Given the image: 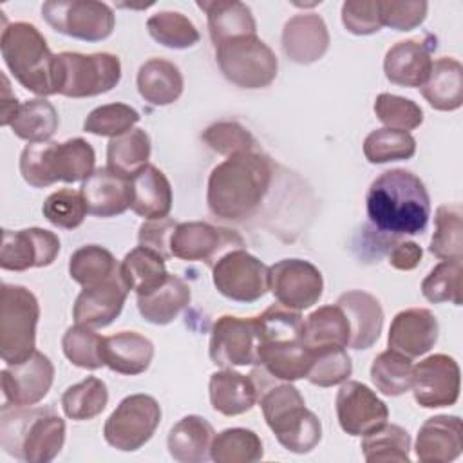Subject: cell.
<instances>
[{
  "mask_svg": "<svg viewBox=\"0 0 463 463\" xmlns=\"http://www.w3.org/2000/svg\"><path fill=\"white\" fill-rule=\"evenodd\" d=\"M2 81H4V87H2V103H0V125L2 127H7L13 123L18 109H20V103L16 99V96L13 94L11 87H9V80L5 74H2Z\"/></svg>",
  "mask_w": 463,
  "mask_h": 463,
  "instance_id": "6125c7cd",
  "label": "cell"
},
{
  "mask_svg": "<svg viewBox=\"0 0 463 463\" xmlns=\"http://www.w3.org/2000/svg\"><path fill=\"white\" fill-rule=\"evenodd\" d=\"M4 402L14 407H31L42 402L54 380V365L40 351L18 364H9L0 373Z\"/></svg>",
  "mask_w": 463,
  "mask_h": 463,
  "instance_id": "ac0fdd59",
  "label": "cell"
},
{
  "mask_svg": "<svg viewBox=\"0 0 463 463\" xmlns=\"http://www.w3.org/2000/svg\"><path fill=\"white\" fill-rule=\"evenodd\" d=\"M0 51L14 80L38 96L60 94L58 54H52L45 38L29 22H13L4 27Z\"/></svg>",
  "mask_w": 463,
  "mask_h": 463,
  "instance_id": "277c9868",
  "label": "cell"
},
{
  "mask_svg": "<svg viewBox=\"0 0 463 463\" xmlns=\"http://www.w3.org/2000/svg\"><path fill=\"white\" fill-rule=\"evenodd\" d=\"M349 320L340 306H322L304 320L302 342L309 351L322 347H349Z\"/></svg>",
  "mask_w": 463,
  "mask_h": 463,
  "instance_id": "d590c367",
  "label": "cell"
},
{
  "mask_svg": "<svg viewBox=\"0 0 463 463\" xmlns=\"http://www.w3.org/2000/svg\"><path fill=\"white\" fill-rule=\"evenodd\" d=\"M121 80V61L110 52H60L58 85L67 98H92L112 90Z\"/></svg>",
  "mask_w": 463,
  "mask_h": 463,
  "instance_id": "9c48e42d",
  "label": "cell"
},
{
  "mask_svg": "<svg viewBox=\"0 0 463 463\" xmlns=\"http://www.w3.org/2000/svg\"><path fill=\"white\" fill-rule=\"evenodd\" d=\"M42 213L52 226L74 230L85 221V215L89 212L81 192H76L72 188H61L52 192L45 199Z\"/></svg>",
  "mask_w": 463,
  "mask_h": 463,
  "instance_id": "db71d44e",
  "label": "cell"
},
{
  "mask_svg": "<svg viewBox=\"0 0 463 463\" xmlns=\"http://www.w3.org/2000/svg\"><path fill=\"white\" fill-rule=\"evenodd\" d=\"M336 306L342 307L349 320L351 349H369L380 338L383 326V309L378 298L367 291L353 289L336 298Z\"/></svg>",
  "mask_w": 463,
  "mask_h": 463,
  "instance_id": "d4e9b609",
  "label": "cell"
},
{
  "mask_svg": "<svg viewBox=\"0 0 463 463\" xmlns=\"http://www.w3.org/2000/svg\"><path fill=\"white\" fill-rule=\"evenodd\" d=\"M242 244V237L233 230L219 228L203 221H192L177 222L170 239V253L181 260H199L212 268L221 255L241 248Z\"/></svg>",
  "mask_w": 463,
  "mask_h": 463,
  "instance_id": "5bb4252c",
  "label": "cell"
},
{
  "mask_svg": "<svg viewBox=\"0 0 463 463\" xmlns=\"http://www.w3.org/2000/svg\"><path fill=\"white\" fill-rule=\"evenodd\" d=\"M374 114L387 128L405 132L423 123V110L416 101L389 92H382L376 96Z\"/></svg>",
  "mask_w": 463,
  "mask_h": 463,
  "instance_id": "11a10c76",
  "label": "cell"
},
{
  "mask_svg": "<svg viewBox=\"0 0 463 463\" xmlns=\"http://www.w3.org/2000/svg\"><path fill=\"white\" fill-rule=\"evenodd\" d=\"M42 16L56 33L83 42H101L116 25L110 5L96 0H49Z\"/></svg>",
  "mask_w": 463,
  "mask_h": 463,
  "instance_id": "8fae6325",
  "label": "cell"
},
{
  "mask_svg": "<svg viewBox=\"0 0 463 463\" xmlns=\"http://www.w3.org/2000/svg\"><path fill=\"white\" fill-rule=\"evenodd\" d=\"M420 90L432 109L458 110L463 105V65L456 58H438Z\"/></svg>",
  "mask_w": 463,
  "mask_h": 463,
  "instance_id": "836d02e7",
  "label": "cell"
},
{
  "mask_svg": "<svg viewBox=\"0 0 463 463\" xmlns=\"http://www.w3.org/2000/svg\"><path fill=\"white\" fill-rule=\"evenodd\" d=\"M438 335L439 324L430 309L409 307L394 315L389 327L387 345L409 358H416L434 347Z\"/></svg>",
  "mask_w": 463,
  "mask_h": 463,
  "instance_id": "44dd1931",
  "label": "cell"
},
{
  "mask_svg": "<svg viewBox=\"0 0 463 463\" xmlns=\"http://www.w3.org/2000/svg\"><path fill=\"white\" fill-rule=\"evenodd\" d=\"M412 367L409 356L387 349L373 360L371 380L382 394L400 396L412 385Z\"/></svg>",
  "mask_w": 463,
  "mask_h": 463,
  "instance_id": "f6af8a7d",
  "label": "cell"
},
{
  "mask_svg": "<svg viewBox=\"0 0 463 463\" xmlns=\"http://www.w3.org/2000/svg\"><path fill=\"white\" fill-rule=\"evenodd\" d=\"M264 420L277 441L289 452L307 454L322 438V423L306 409L304 396L291 382L279 383L259 396Z\"/></svg>",
  "mask_w": 463,
  "mask_h": 463,
  "instance_id": "8992f818",
  "label": "cell"
},
{
  "mask_svg": "<svg viewBox=\"0 0 463 463\" xmlns=\"http://www.w3.org/2000/svg\"><path fill=\"white\" fill-rule=\"evenodd\" d=\"M210 403L224 416H239L259 402V385L253 374H242L232 367L215 371L208 382Z\"/></svg>",
  "mask_w": 463,
  "mask_h": 463,
  "instance_id": "484cf974",
  "label": "cell"
},
{
  "mask_svg": "<svg viewBox=\"0 0 463 463\" xmlns=\"http://www.w3.org/2000/svg\"><path fill=\"white\" fill-rule=\"evenodd\" d=\"M212 279L217 291L235 302H255L269 289V268L242 248L221 255L212 266Z\"/></svg>",
  "mask_w": 463,
  "mask_h": 463,
  "instance_id": "7c38bea8",
  "label": "cell"
},
{
  "mask_svg": "<svg viewBox=\"0 0 463 463\" xmlns=\"http://www.w3.org/2000/svg\"><path fill=\"white\" fill-rule=\"evenodd\" d=\"M58 123L60 118L54 105L43 98H34L20 105L9 127L16 137L29 143H38L49 141L58 130Z\"/></svg>",
  "mask_w": 463,
  "mask_h": 463,
  "instance_id": "f35d334b",
  "label": "cell"
},
{
  "mask_svg": "<svg viewBox=\"0 0 463 463\" xmlns=\"http://www.w3.org/2000/svg\"><path fill=\"white\" fill-rule=\"evenodd\" d=\"M203 141L221 156H235L241 152L255 150V137L248 128L237 121H217L206 127Z\"/></svg>",
  "mask_w": 463,
  "mask_h": 463,
  "instance_id": "9f6ffc18",
  "label": "cell"
},
{
  "mask_svg": "<svg viewBox=\"0 0 463 463\" xmlns=\"http://www.w3.org/2000/svg\"><path fill=\"white\" fill-rule=\"evenodd\" d=\"M313 353L302 340L264 342L257 345V364L275 380L295 382L307 376Z\"/></svg>",
  "mask_w": 463,
  "mask_h": 463,
  "instance_id": "f1b7e54d",
  "label": "cell"
},
{
  "mask_svg": "<svg viewBox=\"0 0 463 463\" xmlns=\"http://www.w3.org/2000/svg\"><path fill=\"white\" fill-rule=\"evenodd\" d=\"M175 226H177V222L170 217L145 221L139 226V233H137L139 246L150 248V250L157 251L159 255H163L165 259H170L172 257L170 239H172V233H174Z\"/></svg>",
  "mask_w": 463,
  "mask_h": 463,
  "instance_id": "91938a15",
  "label": "cell"
},
{
  "mask_svg": "<svg viewBox=\"0 0 463 463\" xmlns=\"http://www.w3.org/2000/svg\"><path fill=\"white\" fill-rule=\"evenodd\" d=\"M360 449L364 452L365 461L380 463V461H411V436L409 432L396 423H383L373 432L365 434Z\"/></svg>",
  "mask_w": 463,
  "mask_h": 463,
  "instance_id": "ab89813d",
  "label": "cell"
},
{
  "mask_svg": "<svg viewBox=\"0 0 463 463\" xmlns=\"http://www.w3.org/2000/svg\"><path fill=\"white\" fill-rule=\"evenodd\" d=\"M432 69L430 49L421 40H402L383 58L385 78L400 87H421Z\"/></svg>",
  "mask_w": 463,
  "mask_h": 463,
  "instance_id": "4316f807",
  "label": "cell"
},
{
  "mask_svg": "<svg viewBox=\"0 0 463 463\" xmlns=\"http://www.w3.org/2000/svg\"><path fill=\"white\" fill-rule=\"evenodd\" d=\"M414 400L425 409L450 407L459 398L461 373L458 362L443 353L430 354L412 367Z\"/></svg>",
  "mask_w": 463,
  "mask_h": 463,
  "instance_id": "9a60e30c",
  "label": "cell"
},
{
  "mask_svg": "<svg viewBox=\"0 0 463 463\" xmlns=\"http://www.w3.org/2000/svg\"><path fill=\"white\" fill-rule=\"evenodd\" d=\"M128 291L130 289L119 269L110 279L96 286L83 288L72 307L74 322L92 329L110 326L119 317Z\"/></svg>",
  "mask_w": 463,
  "mask_h": 463,
  "instance_id": "ffe728a7",
  "label": "cell"
},
{
  "mask_svg": "<svg viewBox=\"0 0 463 463\" xmlns=\"http://www.w3.org/2000/svg\"><path fill=\"white\" fill-rule=\"evenodd\" d=\"M152 358L154 344L136 331H121L103 338V362L114 373L141 374L150 367Z\"/></svg>",
  "mask_w": 463,
  "mask_h": 463,
  "instance_id": "f546056e",
  "label": "cell"
},
{
  "mask_svg": "<svg viewBox=\"0 0 463 463\" xmlns=\"http://www.w3.org/2000/svg\"><path fill=\"white\" fill-rule=\"evenodd\" d=\"M136 83L141 98L156 107L177 101L184 87L179 67L163 58L146 60L137 71Z\"/></svg>",
  "mask_w": 463,
  "mask_h": 463,
  "instance_id": "e575fe53",
  "label": "cell"
},
{
  "mask_svg": "<svg viewBox=\"0 0 463 463\" xmlns=\"http://www.w3.org/2000/svg\"><path fill=\"white\" fill-rule=\"evenodd\" d=\"M269 291L279 304L302 311L315 306L324 291L320 269L304 259H282L269 266Z\"/></svg>",
  "mask_w": 463,
  "mask_h": 463,
  "instance_id": "4fadbf2b",
  "label": "cell"
},
{
  "mask_svg": "<svg viewBox=\"0 0 463 463\" xmlns=\"http://www.w3.org/2000/svg\"><path fill=\"white\" fill-rule=\"evenodd\" d=\"M257 322V340L264 342H282V340H302L304 318L298 311H293L282 304H273L264 313L255 317Z\"/></svg>",
  "mask_w": 463,
  "mask_h": 463,
  "instance_id": "681fc988",
  "label": "cell"
},
{
  "mask_svg": "<svg viewBox=\"0 0 463 463\" xmlns=\"http://www.w3.org/2000/svg\"><path fill=\"white\" fill-rule=\"evenodd\" d=\"M378 9L382 25H387L394 31H412L423 24L429 4L423 0H378Z\"/></svg>",
  "mask_w": 463,
  "mask_h": 463,
  "instance_id": "6f0895ef",
  "label": "cell"
},
{
  "mask_svg": "<svg viewBox=\"0 0 463 463\" xmlns=\"http://www.w3.org/2000/svg\"><path fill=\"white\" fill-rule=\"evenodd\" d=\"M60 253V239L43 228H24L18 232L2 230L0 268L25 271L29 268L51 266Z\"/></svg>",
  "mask_w": 463,
  "mask_h": 463,
  "instance_id": "e0dca14e",
  "label": "cell"
},
{
  "mask_svg": "<svg viewBox=\"0 0 463 463\" xmlns=\"http://www.w3.org/2000/svg\"><path fill=\"white\" fill-rule=\"evenodd\" d=\"M336 418L344 432L349 436H365L383 425L389 418V409L365 383L349 380L344 382L335 400Z\"/></svg>",
  "mask_w": 463,
  "mask_h": 463,
  "instance_id": "d6986e66",
  "label": "cell"
},
{
  "mask_svg": "<svg viewBox=\"0 0 463 463\" xmlns=\"http://www.w3.org/2000/svg\"><path fill=\"white\" fill-rule=\"evenodd\" d=\"M365 210L371 224L392 237L425 232L430 197L423 181L405 168L382 172L369 186Z\"/></svg>",
  "mask_w": 463,
  "mask_h": 463,
  "instance_id": "7a4b0ae2",
  "label": "cell"
},
{
  "mask_svg": "<svg viewBox=\"0 0 463 463\" xmlns=\"http://www.w3.org/2000/svg\"><path fill=\"white\" fill-rule=\"evenodd\" d=\"M119 264L114 255L98 244H87L78 248L69 259V275L74 282L83 288L96 286L114 273H118Z\"/></svg>",
  "mask_w": 463,
  "mask_h": 463,
  "instance_id": "ee69618b",
  "label": "cell"
},
{
  "mask_svg": "<svg viewBox=\"0 0 463 463\" xmlns=\"http://www.w3.org/2000/svg\"><path fill=\"white\" fill-rule=\"evenodd\" d=\"M215 60L222 76L241 89L268 87L279 71L275 52L257 34L233 38L217 45Z\"/></svg>",
  "mask_w": 463,
  "mask_h": 463,
  "instance_id": "ba28073f",
  "label": "cell"
},
{
  "mask_svg": "<svg viewBox=\"0 0 463 463\" xmlns=\"http://www.w3.org/2000/svg\"><path fill=\"white\" fill-rule=\"evenodd\" d=\"M416 154V139L411 132L396 128H376L364 139V156L373 165L405 161Z\"/></svg>",
  "mask_w": 463,
  "mask_h": 463,
  "instance_id": "bcb514c9",
  "label": "cell"
},
{
  "mask_svg": "<svg viewBox=\"0 0 463 463\" xmlns=\"http://www.w3.org/2000/svg\"><path fill=\"white\" fill-rule=\"evenodd\" d=\"M342 24L356 34L367 36L378 33L383 25L380 20L378 0H347L342 4Z\"/></svg>",
  "mask_w": 463,
  "mask_h": 463,
  "instance_id": "680465c9",
  "label": "cell"
},
{
  "mask_svg": "<svg viewBox=\"0 0 463 463\" xmlns=\"http://www.w3.org/2000/svg\"><path fill=\"white\" fill-rule=\"evenodd\" d=\"M103 338L105 336L94 333L92 327L76 324L65 331L61 338V349L72 365L94 371L105 365Z\"/></svg>",
  "mask_w": 463,
  "mask_h": 463,
  "instance_id": "c3c4849f",
  "label": "cell"
},
{
  "mask_svg": "<svg viewBox=\"0 0 463 463\" xmlns=\"http://www.w3.org/2000/svg\"><path fill=\"white\" fill-rule=\"evenodd\" d=\"M109 402V391L103 380L87 376L85 380L71 385L61 394V409L67 418L76 421L92 420L103 412Z\"/></svg>",
  "mask_w": 463,
  "mask_h": 463,
  "instance_id": "7bdbcfd3",
  "label": "cell"
},
{
  "mask_svg": "<svg viewBox=\"0 0 463 463\" xmlns=\"http://www.w3.org/2000/svg\"><path fill=\"white\" fill-rule=\"evenodd\" d=\"M313 353L311 369L307 373V382L318 387H333L344 383L351 373L353 364L345 347H322Z\"/></svg>",
  "mask_w": 463,
  "mask_h": 463,
  "instance_id": "f5cc1de1",
  "label": "cell"
},
{
  "mask_svg": "<svg viewBox=\"0 0 463 463\" xmlns=\"http://www.w3.org/2000/svg\"><path fill=\"white\" fill-rule=\"evenodd\" d=\"M421 255L423 251L414 241H398L389 251V264L394 269L409 271L420 264Z\"/></svg>",
  "mask_w": 463,
  "mask_h": 463,
  "instance_id": "94428289",
  "label": "cell"
},
{
  "mask_svg": "<svg viewBox=\"0 0 463 463\" xmlns=\"http://www.w3.org/2000/svg\"><path fill=\"white\" fill-rule=\"evenodd\" d=\"M148 34L163 47L188 49L199 42V31L194 22L177 11H159L146 20Z\"/></svg>",
  "mask_w": 463,
  "mask_h": 463,
  "instance_id": "7dc6e473",
  "label": "cell"
},
{
  "mask_svg": "<svg viewBox=\"0 0 463 463\" xmlns=\"http://www.w3.org/2000/svg\"><path fill=\"white\" fill-rule=\"evenodd\" d=\"M165 260L166 259L157 251L137 246L123 257L119 264V273L127 282L128 289L136 291V295H143L163 284L165 279L170 275L166 271Z\"/></svg>",
  "mask_w": 463,
  "mask_h": 463,
  "instance_id": "8d00e7d4",
  "label": "cell"
},
{
  "mask_svg": "<svg viewBox=\"0 0 463 463\" xmlns=\"http://www.w3.org/2000/svg\"><path fill=\"white\" fill-rule=\"evenodd\" d=\"M264 456L257 432L242 427L224 429L213 436L210 458L215 463H253Z\"/></svg>",
  "mask_w": 463,
  "mask_h": 463,
  "instance_id": "b9f144b4",
  "label": "cell"
},
{
  "mask_svg": "<svg viewBox=\"0 0 463 463\" xmlns=\"http://www.w3.org/2000/svg\"><path fill=\"white\" fill-rule=\"evenodd\" d=\"M139 118V112L127 103H107L89 112L83 121V130L112 139L134 128Z\"/></svg>",
  "mask_w": 463,
  "mask_h": 463,
  "instance_id": "816d5d0a",
  "label": "cell"
},
{
  "mask_svg": "<svg viewBox=\"0 0 463 463\" xmlns=\"http://www.w3.org/2000/svg\"><path fill=\"white\" fill-rule=\"evenodd\" d=\"M132 212L146 221L163 219L172 210V186L154 165H145L132 179Z\"/></svg>",
  "mask_w": 463,
  "mask_h": 463,
  "instance_id": "1f68e13d",
  "label": "cell"
},
{
  "mask_svg": "<svg viewBox=\"0 0 463 463\" xmlns=\"http://www.w3.org/2000/svg\"><path fill=\"white\" fill-rule=\"evenodd\" d=\"M210 360L219 367H244L257 364L255 317H219L210 331Z\"/></svg>",
  "mask_w": 463,
  "mask_h": 463,
  "instance_id": "2e32d148",
  "label": "cell"
},
{
  "mask_svg": "<svg viewBox=\"0 0 463 463\" xmlns=\"http://www.w3.org/2000/svg\"><path fill=\"white\" fill-rule=\"evenodd\" d=\"M213 436L215 430L208 420L188 414L170 429L166 447L179 463H204L210 458Z\"/></svg>",
  "mask_w": 463,
  "mask_h": 463,
  "instance_id": "4dcf8cb0",
  "label": "cell"
},
{
  "mask_svg": "<svg viewBox=\"0 0 463 463\" xmlns=\"http://www.w3.org/2000/svg\"><path fill=\"white\" fill-rule=\"evenodd\" d=\"M429 251L441 260L463 257V210L459 203L438 206Z\"/></svg>",
  "mask_w": 463,
  "mask_h": 463,
  "instance_id": "60d3db41",
  "label": "cell"
},
{
  "mask_svg": "<svg viewBox=\"0 0 463 463\" xmlns=\"http://www.w3.org/2000/svg\"><path fill=\"white\" fill-rule=\"evenodd\" d=\"M161 421V407L148 394L123 398L103 425L105 441L123 452L141 449L156 432Z\"/></svg>",
  "mask_w": 463,
  "mask_h": 463,
  "instance_id": "30bf717a",
  "label": "cell"
},
{
  "mask_svg": "<svg viewBox=\"0 0 463 463\" xmlns=\"http://www.w3.org/2000/svg\"><path fill=\"white\" fill-rule=\"evenodd\" d=\"M273 177V166L262 152H241L219 163L206 186L208 210L224 221L242 222L260 208Z\"/></svg>",
  "mask_w": 463,
  "mask_h": 463,
  "instance_id": "6da1fadb",
  "label": "cell"
},
{
  "mask_svg": "<svg viewBox=\"0 0 463 463\" xmlns=\"http://www.w3.org/2000/svg\"><path fill=\"white\" fill-rule=\"evenodd\" d=\"M463 449L459 416L438 414L423 421L416 436V458L423 463H449Z\"/></svg>",
  "mask_w": 463,
  "mask_h": 463,
  "instance_id": "cb8c5ba5",
  "label": "cell"
},
{
  "mask_svg": "<svg viewBox=\"0 0 463 463\" xmlns=\"http://www.w3.org/2000/svg\"><path fill=\"white\" fill-rule=\"evenodd\" d=\"M190 300V286L183 279L168 275L165 282L152 291L137 295V311L146 322L166 326L174 322L184 307H188Z\"/></svg>",
  "mask_w": 463,
  "mask_h": 463,
  "instance_id": "d6a6232c",
  "label": "cell"
},
{
  "mask_svg": "<svg viewBox=\"0 0 463 463\" xmlns=\"http://www.w3.org/2000/svg\"><path fill=\"white\" fill-rule=\"evenodd\" d=\"M152 152L150 137L143 128H130L116 136L107 145V168L132 179L145 165Z\"/></svg>",
  "mask_w": 463,
  "mask_h": 463,
  "instance_id": "74e56055",
  "label": "cell"
},
{
  "mask_svg": "<svg viewBox=\"0 0 463 463\" xmlns=\"http://www.w3.org/2000/svg\"><path fill=\"white\" fill-rule=\"evenodd\" d=\"M96 154L89 141L72 137L63 143H29L20 154V174L34 188H45L58 181H85L94 172Z\"/></svg>",
  "mask_w": 463,
  "mask_h": 463,
  "instance_id": "5b68a950",
  "label": "cell"
},
{
  "mask_svg": "<svg viewBox=\"0 0 463 463\" xmlns=\"http://www.w3.org/2000/svg\"><path fill=\"white\" fill-rule=\"evenodd\" d=\"M329 49V31L320 14L300 13L291 16L282 29V51L298 65L318 61Z\"/></svg>",
  "mask_w": 463,
  "mask_h": 463,
  "instance_id": "7402d4cb",
  "label": "cell"
},
{
  "mask_svg": "<svg viewBox=\"0 0 463 463\" xmlns=\"http://www.w3.org/2000/svg\"><path fill=\"white\" fill-rule=\"evenodd\" d=\"M65 443V421L45 407L0 409V445L14 459L25 463L52 461Z\"/></svg>",
  "mask_w": 463,
  "mask_h": 463,
  "instance_id": "3957f363",
  "label": "cell"
},
{
  "mask_svg": "<svg viewBox=\"0 0 463 463\" xmlns=\"http://www.w3.org/2000/svg\"><path fill=\"white\" fill-rule=\"evenodd\" d=\"M40 304L33 291L18 284H2L0 289V356L18 364L36 349Z\"/></svg>",
  "mask_w": 463,
  "mask_h": 463,
  "instance_id": "52a82bcc",
  "label": "cell"
},
{
  "mask_svg": "<svg viewBox=\"0 0 463 463\" xmlns=\"http://www.w3.org/2000/svg\"><path fill=\"white\" fill-rule=\"evenodd\" d=\"M81 195L90 215L107 219L132 206V181L110 168H96L81 184Z\"/></svg>",
  "mask_w": 463,
  "mask_h": 463,
  "instance_id": "603a6c76",
  "label": "cell"
},
{
  "mask_svg": "<svg viewBox=\"0 0 463 463\" xmlns=\"http://www.w3.org/2000/svg\"><path fill=\"white\" fill-rule=\"evenodd\" d=\"M461 259L443 260L434 266L421 282V295L432 302H452L461 306Z\"/></svg>",
  "mask_w": 463,
  "mask_h": 463,
  "instance_id": "f907efd6",
  "label": "cell"
},
{
  "mask_svg": "<svg viewBox=\"0 0 463 463\" xmlns=\"http://www.w3.org/2000/svg\"><path fill=\"white\" fill-rule=\"evenodd\" d=\"M197 7L206 13L208 33L213 47L241 36L257 34L251 9L237 0H199Z\"/></svg>",
  "mask_w": 463,
  "mask_h": 463,
  "instance_id": "83f0119b",
  "label": "cell"
}]
</instances>
